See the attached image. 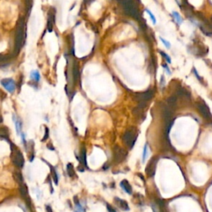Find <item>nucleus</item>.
I'll use <instances>...</instances> for the list:
<instances>
[{"mask_svg":"<svg viewBox=\"0 0 212 212\" xmlns=\"http://www.w3.org/2000/svg\"><path fill=\"white\" fill-rule=\"evenodd\" d=\"M1 85L4 87V89L9 92V93H13L16 90V83L13 79L10 78H5L1 80Z\"/></svg>","mask_w":212,"mask_h":212,"instance_id":"3","label":"nucleus"},{"mask_svg":"<svg viewBox=\"0 0 212 212\" xmlns=\"http://www.w3.org/2000/svg\"><path fill=\"white\" fill-rule=\"evenodd\" d=\"M147 145L146 144L144 147V154H143V162L145 161V158H146V156H147Z\"/></svg>","mask_w":212,"mask_h":212,"instance_id":"21","label":"nucleus"},{"mask_svg":"<svg viewBox=\"0 0 212 212\" xmlns=\"http://www.w3.org/2000/svg\"><path fill=\"white\" fill-rule=\"evenodd\" d=\"M107 209H108V211L109 212H116L115 210L111 205H107Z\"/></svg>","mask_w":212,"mask_h":212,"instance_id":"22","label":"nucleus"},{"mask_svg":"<svg viewBox=\"0 0 212 212\" xmlns=\"http://www.w3.org/2000/svg\"><path fill=\"white\" fill-rule=\"evenodd\" d=\"M158 162L157 157H154L152 159H150V161L148 162V163L146 167L145 172L146 174L148 177H153L155 175V172H156V168H157V163Z\"/></svg>","mask_w":212,"mask_h":212,"instance_id":"2","label":"nucleus"},{"mask_svg":"<svg viewBox=\"0 0 212 212\" xmlns=\"http://www.w3.org/2000/svg\"><path fill=\"white\" fill-rule=\"evenodd\" d=\"M172 16L173 19L176 21V24L181 25V24L182 23L183 20H182L181 15H180V13H179L178 12H176V11H172Z\"/></svg>","mask_w":212,"mask_h":212,"instance_id":"10","label":"nucleus"},{"mask_svg":"<svg viewBox=\"0 0 212 212\" xmlns=\"http://www.w3.org/2000/svg\"><path fill=\"white\" fill-rule=\"evenodd\" d=\"M11 157H12V161L14 163V165H16L19 168L23 167V166H24V157H23L22 153L20 152L17 147H12Z\"/></svg>","mask_w":212,"mask_h":212,"instance_id":"1","label":"nucleus"},{"mask_svg":"<svg viewBox=\"0 0 212 212\" xmlns=\"http://www.w3.org/2000/svg\"><path fill=\"white\" fill-rule=\"evenodd\" d=\"M66 170H67V174L69 176L73 177V176H75V169H74L73 164L68 163L67 167H66Z\"/></svg>","mask_w":212,"mask_h":212,"instance_id":"12","label":"nucleus"},{"mask_svg":"<svg viewBox=\"0 0 212 212\" xmlns=\"http://www.w3.org/2000/svg\"><path fill=\"white\" fill-rule=\"evenodd\" d=\"M120 186L128 194H132V186H131V185L129 184V182L127 180H123L120 182Z\"/></svg>","mask_w":212,"mask_h":212,"instance_id":"8","label":"nucleus"},{"mask_svg":"<svg viewBox=\"0 0 212 212\" xmlns=\"http://www.w3.org/2000/svg\"><path fill=\"white\" fill-rule=\"evenodd\" d=\"M14 178H15V180L18 182L19 185H22V184H23V177H22V173L18 172V171H17V172H14Z\"/></svg>","mask_w":212,"mask_h":212,"instance_id":"11","label":"nucleus"},{"mask_svg":"<svg viewBox=\"0 0 212 212\" xmlns=\"http://www.w3.org/2000/svg\"><path fill=\"white\" fill-rule=\"evenodd\" d=\"M30 78L36 83H38L41 80V75L38 70H33L30 73Z\"/></svg>","mask_w":212,"mask_h":212,"instance_id":"9","label":"nucleus"},{"mask_svg":"<svg viewBox=\"0 0 212 212\" xmlns=\"http://www.w3.org/2000/svg\"><path fill=\"white\" fill-rule=\"evenodd\" d=\"M160 53L163 55L164 57V58H165V60H166V61L168 63V64H171V62H172V60H171V58H170V57L167 54V53H165V52H163V51H160Z\"/></svg>","mask_w":212,"mask_h":212,"instance_id":"19","label":"nucleus"},{"mask_svg":"<svg viewBox=\"0 0 212 212\" xmlns=\"http://www.w3.org/2000/svg\"><path fill=\"white\" fill-rule=\"evenodd\" d=\"M75 205H76V210H77L78 211H80V212L85 211V210H84L83 206L81 205V204H80V201H78L77 198H75Z\"/></svg>","mask_w":212,"mask_h":212,"instance_id":"16","label":"nucleus"},{"mask_svg":"<svg viewBox=\"0 0 212 212\" xmlns=\"http://www.w3.org/2000/svg\"><path fill=\"white\" fill-rule=\"evenodd\" d=\"M159 39L161 40L162 43L163 44V46L166 47V48L167 49L171 48V43H170V41H167V40L164 39L163 38H162V37H159Z\"/></svg>","mask_w":212,"mask_h":212,"instance_id":"17","label":"nucleus"},{"mask_svg":"<svg viewBox=\"0 0 212 212\" xmlns=\"http://www.w3.org/2000/svg\"><path fill=\"white\" fill-rule=\"evenodd\" d=\"M126 155L127 153L124 149L117 147L115 153V159L116 163H121L122 161H124L125 159Z\"/></svg>","mask_w":212,"mask_h":212,"instance_id":"5","label":"nucleus"},{"mask_svg":"<svg viewBox=\"0 0 212 212\" xmlns=\"http://www.w3.org/2000/svg\"><path fill=\"white\" fill-rule=\"evenodd\" d=\"M115 201L117 204V205L122 209L123 211H129V206L128 205V203L126 202L125 201L120 199V198H118V197H115Z\"/></svg>","mask_w":212,"mask_h":212,"instance_id":"6","label":"nucleus"},{"mask_svg":"<svg viewBox=\"0 0 212 212\" xmlns=\"http://www.w3.org/2000/svg\"><path fill=\"white\" fill-rule=\"evenodd\" d=\"M135 140H136V137L132 132H127L124 136V141L129 148H132L134 147Z\"/></svg>","mask_w":212,"mask_h":212,"instance_id":"4","label":"nucleus"},{"mask_svg":"<svg viewBox=\"0 0 212 212\" xmlns=\"http://www.w3.org/2000/svg\"><path fill=\"white\" fill-rule=\"evenodd\" d=\"M20 192L22 194V196L24 197H26L28 196V188L24 183L20 185Z\"/></svg>","mask_w":212,"mask_h":212,"instance_id":"13","label":"nucleus"},{"mask_svg":"<svg viewBox=\"0 0 212 212\" xmlns=\"http://www.w3.org/2000/svg\"><path fill=\"white\" fill-rule=\"evenodd\" d=\"M51 171H52V177H53V180H54L55 183L57 185L58 176H57V172H56V171H55V169H54V168H52V167H51Z\"/></svg>","mask_w":212,"mask_h":212,"instance_id":"18","label":"nucleus"},{"mask_svg":"<svg viewBox=\"0 0 212 212\" xmlns=\"http://www.w3.org/2000/svg\"><path fill=\"white\" fill-rule=\"evenodd\" d=\"M145 12L149 15V17H150V18H151V20H152V22H153V25H156L157 24V18H156V17H155V15L150 11L149 9H145Z\"/></svg>","mask_w":212,"mask_h":212,"instance_id":"14","label":"nucleus"},{"mask_svg":"<svg viewBox=\"0 0 212 212\" xmlns=\"http://www.w3.org/2000/svg\"><path fill=\"white\" fill-rule=\"evenodd\" d=\"M80 159H81V163H82V164H84L86 167H87L86 153V149H85V147L82 149V152H81V157H80Z\"/></svg>","mask_w":212,"mask_h":212,"instance_id":"15","label":"nucleus"},{"mask_svg":"<svg viewBox=\"0 0 212 212\" xmlns=\"http://www.w3.org/2000/svg\"><path fill=\"white\" fill-rule=\"evenodd\" d=\"M163 67L164 68V70H165V71H166V73H167V75H171V74H172V72H171V70H170V68L168 67V65H167V64H164V65H163Z\"/></svg>","mask_w":212,"mask_h":212,"instance_id":"20","label":"nucleus"},{"mask_svg":"<svg viewBox=\"0 0 212 212\" xmlns=\"http://www.w3.org/2000/svg\"><path fill=\"white\" fill-rule=\"evenodd\" d=\"M13 122H14V124H15V128H16V131H17V134L18 135H21L22 134V124L21 122L19 119L17 117L16 115L13 116Z\"/></svg>","mask_w":212,"mask_h":212,"instance_id":"7","label":"nucleus"},{"mask_svg":"<svg viewBox=\"0 0 212 212\" xmlns=\"http://www.w3.org/2000/svg\"><path fill=\"white\" fill-rule=\"evenodd\" d=\"M46 209H47V212H52V210H51V207L50 205H47Z\"/></svg>","mask_w":212,"mask_h":212,"instance_id":"23","label":"nucleus"}]
</instances>
